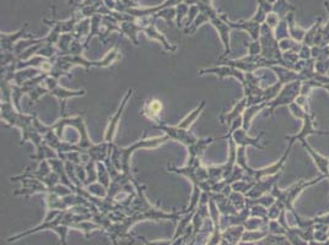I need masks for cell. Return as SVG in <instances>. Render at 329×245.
I'll use <instances>...</instances> for the list:
<instances>
[{"label":"cell","instance_id":"1","mask_svg":"<svg viewBox=\"0 0 329 245\" xmlns=\"http://www.w3.org/2000/svg\"><path fill=\"white\" fill-rule=\"evenodd\" d=\"M2 119H4L5 121H8L11 125H15V127L21 128V130H24V139L21 140V144L26 142L28 139L33 140L35 145L37 146V150H38V156L37 158L39 161H42V151L46 152V150L42 147V138L39 133H31V127L32 124H35L36 115H24L21 113H15L13 110V107H11L9 98L2 103Z\"/></svg>","mask_w":329,"mask_h":245},{"label":"cell","instance_id":"2","mask_svg":"<svg viewBox=\"0 0 329 245\" xmlns=\"http://www.w3.org/2000/svg\"><path fill=\"white\" fill-rule=\"evenodd\" d=\"M157 128L158 129L163 130L170 139H174V140L183 142L184 145L188 146L189 153H191L189 161L200 159L201 155H203V151L205 150L206 146H209L211 142L226 138V136H224V138H219V139H205V140H198L191 132L188 133V129L181 128L180 125H177V127H167V125H163L162 122H160V124L157 125Z\"/></svg>","mask_w":329,"mask_h":245},{"label":"cell","instance_id":"3","mask_svg":"<svg viewBox=\"0 0 329 245\" xmlns=\"http://www.w3.org/2000/svg\"><path fill=\"white\" fill-rule=\"evenodd\" d=\"M144 112L147 116H149L151 120H154L156 122H158L157 120V116L158 114L161 112V103L158 101H151L149 102V104L146 105V108L144 109Z\"/></svg>","mask_w":329,"mask_h":245}]
</instances>
